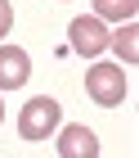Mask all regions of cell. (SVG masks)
I'll list each match as a JSON object with an SVG mask.
<instances>
[{"mask_svg":"<svg viewBox=\"0 0 139 158\" xmlns=\"http://www.w3.org/2000/svg\"><path fill=\"white\" fill-rule=\"evenodd\" d=\"M85 95L94 104H103V109H117L126 99V73L117 63H94L90 73H85Z\"/></svg>","mask_w":139,"mask_h":158,"instance_id":"cell-2","label":"cell"},{"mask_svg":"<svg viewBox=\"0 0 139 158\" xmlns=\"http://www.w3.org/2000/svg\"><path fill=\"white\" fill-rule=\"evenodd\" d=\"M139 0H94V18H112V23H135Z\"/></svg>","mask_w":139,"mask_h":158,"instance_id":"cell-6","label":"cell"},{"mask_svg":"<svg viewBox=\"0 0 139 158\" xmlns=\"http://www.w3.org/2000/svg\"><path fill=\"white\" fill-rule=\"evenodd\" d=\"M0 122H5V104H0Z\"/></svg>","mask_w":139,"mask_h":158,"instance_id":"cell-9","label":"cell"},{"mask_svg":"<svg viewBox=\"0 0 139 158\" xmlns=\"http://www.w3.org/2000/svg\"><path fill=\"white\" fill-rule=\"evenodd\" d=\"M58 158H99V135L81 122L58 131Z\"/></svg>","mask_w":139,"mask_h":158,"instance_id":"cell-4","label":"cell"},{"mask_svg":"<svg viewBox=\"0 0 139 158\" xmlns=\"http://www.w3.org/2000/svg\"><path fill=\"white\" fill-rule=\"evenodd\" d=\"M9 27H14V5L0 0V36H9Z\"/></svg>","mask_w":139,"mask_h":158,"instance_id":"cell-8","label":"cell"},{"mask_svg":"<svg viewBox=\"0 0 139 158\" xmlns=\"http://www.w3.org/2000/svg\"><path fill=\"white\" fill-rule=\"evenodd\" d=\"M139 32H135V23H126V27H121V32H117V36H108V45H117V54H121V59H126V63H135L139 59Z\"/></svg>","mask_w":139,"mask_h":158,"instance_id":"cell-7","label":"cell"},{"mask_svg":"<svg viewBox=\"0 0 139 158\" xmlns=\"http://www.w3.org/2000/svg\"><path fill=\"white\" fill-rule=\"evenodd\" d=\"M32 77V59L18 45H0V90H18Z\"/></svg>","mask_w":139,"mask_h":158,"instance_id":"cell-5","label":"cell"},{"mask_svg":"<svg viewBox=\"0 0 139 158\" xmlns=\"http://www.w3.org/2000/svg\"><path fill=\"white\" fill-rule=\"evenodd\" d=\"M58 122H63L58 99L36 95V99H27L23 113H18V135H23V140H49V131H58Z\"/></svg>","mask_w":139,"mask_h":158,"instance_id":"cell-1","label":"cell"},{"mask_svg":"<svg viewBox=\"0 0 139 158\" xmlns=\"http://www.w3.org/2000/svg\"><path fill=\"white\" fill-rule=\"evenodd\" d=\"M68 36H72V50L85 54V59H94V54H103V50H108V32H103L99 18H72Z\"/></svg>","mask_w":139,"mask_h":158,"instance_id":"cell-3","label":"cell"}]
</instances>
